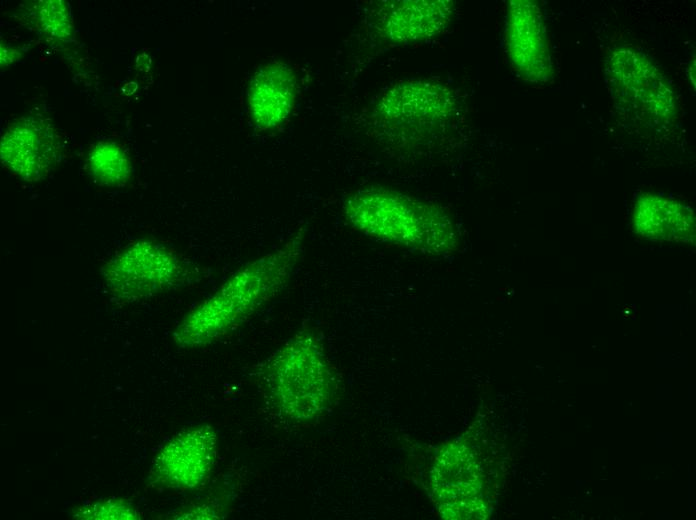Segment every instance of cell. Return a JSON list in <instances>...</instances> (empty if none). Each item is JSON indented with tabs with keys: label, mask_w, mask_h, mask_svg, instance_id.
<instances>
[{
	"label": "cell",
	"mask_w": 696,
	"mask_h": 520,
	"mask_svg": "<svg viewBox=\"0 0 696 520\" xmlns=\"http://www.w3.org/2000/svg\"><path fill=\"white\" fill-rule=\"evenodd\" d=\"M302 235L245 264L189 313L175 332L181 346L211 342L247 320L292 277L302 257Z\"/></svg>",
	"instance_id": "1"
},
{
	"label": "cell",
	"mask_w": 696,
	"mask_h": 520,
	"mask_svg": "<svg viewBox=\"0 0 696 520\" xmlns=\"http://www.w3.org/2000/svg\"><path fill=\"white\" fill-rule=\"evenodd\" d=\"M350 225L364 235L422 253L444 256L459 245L457 226L442 207L389 188L352 192L343 204Z\"/></svg>",
	"instance_id": "2"
},
{
	"label": "cell",
	"mask_w": 696,
	"mask_h": 520,
	"mask_svg": "<svg viewBox=\"0 0 696 520\" xmlns=\"http://www.w3.org/2000/svg\"><path fill=\"white\" fill-rule=\"evenodd\" d=\"M263 381L274 409L295 422L322 415L336 389L323 347L308 332H298L270 356L263 369Z\"/></svg>",
	"instance_id": "3"
},
{
	"label": "cell",
	"mask_w": 696,
	"mask_h": 520,
	"mask_svg": "<svg viewBox=\"0 0 696 520\" xmlns=\"http://www.w3.org/2000/svg\"><path fill=\"white\" fill-rule=\"evenodd\" d=\"M606 78L614 98L642 119L660 124L676 115L674 90L640 51L630 47L614 49L606 61Z\"/></svg>",
	"instance_id": "4"
},
{
	"label": "cell",
	"mask_w": 696,
	"mask_h": 520,
	"mask_svg": "<svg viewBox=\"0 0 696 520\" xmlns=\"http://www.w3.org/2000/svg\"><path fill=\"white\" fill-rule=\"evenodd\" d=\"M454 108L452 91L428 80L404 81L379 100L376 116L392 133L428 132L449 120Z\"/></svg>",
	"instance_id": "5"
},
{
	"label": "cell",
	"mask_w": 696,
	"mask_h": 520,
	"mask_svg": "<svg viewBox=\"0 0 696 520\" xmlns=\"http://www.w3.org/2000/svg\"><path fill=\"white\" fill-rule=\"evenodd\" d=\"M217 454V435L208 425L186 429L169 440L156 455L150 478L156 485L185 491L203 485Z\"/></svg>",
	"instance_id": "6"
},
{
	"label": "cell",
	"mask_w": 696,
	"mask_h": 520,
	"mask_svg": "<svg viewBox=\"0 0 696 520\" xmlns=\"http://www.w3.org/2000/svg\"><path fill=\"white\" fill-rule=\"evenodd\" d=\"M505 48L513 69L531 83H546L554 74L546 26L539 6L510 0L505 18Z\"/></svg>",
	"instance_id": "7"
},
{
	"label": "cell",
	"mask_w": 696,
	"mask_h": 520,
	"mask_svg": "<svg viewBox=\"0 0 696 520\" xmlns=\"http://www.w3.org/2000/svg\"><path fill=\"white\" fill-rule=\"evenodd\" d=\"M454 14L449 0L384 2L376 12L375 28L386 41L406 45L441 33Z\"/></svg>",
	"instance_id": "8"
},
{
	"label": "cell",
	"mask_w": 696,
	"mask_h": 520,
	"mask_svg": "<svg viewBox=\"0 0 696 520\" xmlns=\"http://www.w3.org/2000/svg\"><path fill=\"white\" fill-rule=\"evenodd\" d=\"M469 461L460 446L445 447L436 456L430 476L432 499L446 519L471 517L473 485Z\"/></svg>",
	"instance_id": "9"
},
{
	"label": "cell",
	"mask_w": 696,
	"mask_h": 520,
	"mask_svg": "<svg viewBox=\"0 0 696 520\" xmlns=\"http://www.w3.org/2000/svg\"><path fill=\"white\" fill-rule=\"evenodd\" d=\"M296 86V76L288 64L273 61L260 68L248 90L253 121L263 129L282 124L293 110Z\"/></svg>",
	"instance_id": "10"
},
{
	"label": "cell",
	"mask_w": 696,
	"mask_h": 520,
	"mask_svg": "<svg viewBox=\"0 0 696 520\" xmlns=\"http://www.w3.org/2000/svg\"><path fill=\"white\" fill-rule=\"evenodd\" d=\"M633 225L638 234L653 240L691 242L695 237L692 209L656 194L645 193L637 198Z\"/></svg>",
	"instance_id": "11"
},
{
	"label": "cell",
	"mask_w": 696,
	"mask_h": 520,
	"mask_svg": "<svg viewBox=\"0 0 696 520\" xmlns=\"http://www.w3.org/2000/svg\"><path fill=\"white\" fill-rule=\"evenodd\" d=\"M74 517L80 519H139L136 509L122 499H106L77 509Z\"/></svg>",
	"instance_id": "12"
}]
</instances>
